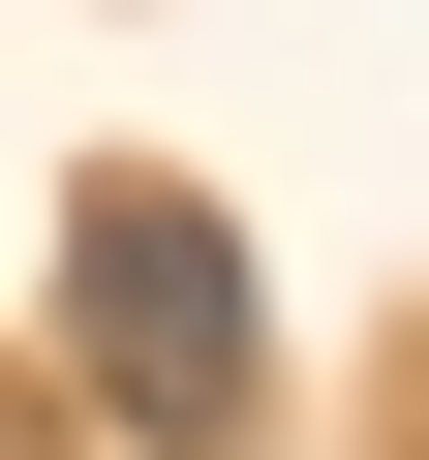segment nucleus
Segmentation results:
<instances>
[{"label": "nucleus", "instance_id": "f03ea898", "mask_svg": "<svg viewBox=\"0 0 429 460\" xmlns=\"http://www.w3.org/2000/svg\"><path fill=\"white\" fill-rule=\"evenodd\" d=\"M0 460H31V399H0Z\"/></svg>", "mask_w": 429, "mask_h": 460}, {"label": "nucleus", "instance_id": "f257e3e1", "mask_svg": "<svg viewBox=\"0 0 429 460\" xmlns=\"http://www.w3.org/2000/svg\"><path fill=\"white\" fill-rule=\"evenodd\" d=\"M62 368H92V399H123L153 460H214V429L276 399L246 215H214V184H153V154H92V184H62Z\"/></svg>", "mask_w": 429, "mask_h": 460}]
</instances>
